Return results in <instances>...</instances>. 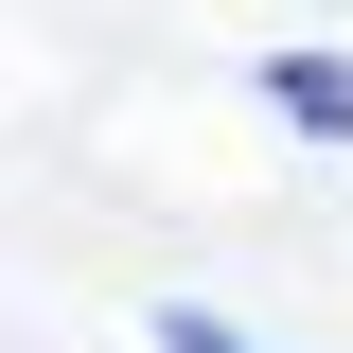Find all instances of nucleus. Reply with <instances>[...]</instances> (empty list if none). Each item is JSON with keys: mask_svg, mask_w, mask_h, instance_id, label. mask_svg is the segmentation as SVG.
<instances>
[{"mask_svg": "<svg viewBox=\"0 0 353 353\" xmlns=\"http://www.w3.org/2000/svg\"><path fill=\"white\" fill-rule=\"evenodd\" d=\"M265 106L318 124V141H353V71H336V53H265Z\"/></svg>", "mask_w": 353, "mask_h": 353, "instance_id": "nucleus-1", "label": "nucleus"}, {"mask_svg": "<svg viewBox=\"0 0 353 353\" xmlns=\"http://www.w3.org/2000/svg\"><path fill=\"white\" fill-rule=\"evenodd\" d=\"M159 353H248L230 318H194V301H159Z\"/></svg>", "mask_w": 353, "mask_h": 353, "instance_id": "nucleus-2", "label": "nucleus"}]
</instances>
